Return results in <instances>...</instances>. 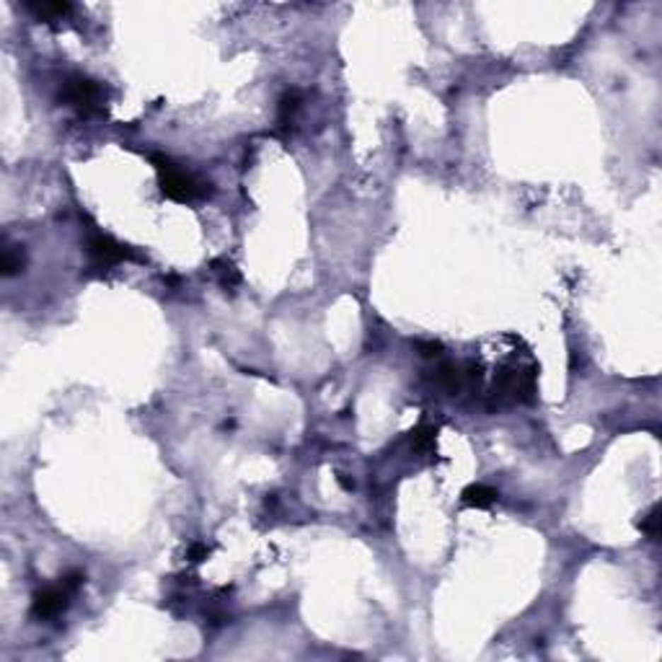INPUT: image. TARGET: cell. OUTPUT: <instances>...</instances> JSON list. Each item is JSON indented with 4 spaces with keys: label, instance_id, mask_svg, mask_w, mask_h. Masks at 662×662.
<instances>
[{
    "label": "cell",
    "instance_id": "5",
    "mask_svg": "<svg viewBox=\"0 0 662 662\" xmlns=\"http://www.w3.org/2000/svg\"><path fill=\"white\" fill-rule=\"evenodd\" d=\"M497 489L487 487V484H468L466 489L460 492V504L463 507H474V510H487L497 502Z\"/></svg>",
    "mask_w": 662,
    "mask_h": 662
},
{
    "label": "cell",
    "instance_id": "1",
    "mask_svg": "<svg viewBox=\"0 0 662 662\" xmlns=\"http://www.w3.org/2000/svg\"><path fill=\"white\" fill-rule=\"evenodd\" d=\"M151 163L158 171V187L168 199L173 202H194V199H204L212 194L210 181L199 179L194 173L179 168V163H173L163 153H153Z\"/></svg>",
    "mask_w": 662,
    "mask_h": 662
},
{
    "label": "cell",
    "instance_id": "8",
    "mask_svg": "<svg viewBox=\"0 0 662 662\" xmlns=\"http://www.w3.org/2000/svg\"><path fill=\"white\" fill-rule=\"evenodd\" d=\"M26 8H29L37 18H45V21L62 18V16H68L70 11H73L70 3H26Z\"/></svg>",
    "mask_w": 662,
    "mask_h": 662
},
{
    "label": "cell",
    "instance_id": "4",
    "mask_svg": "<svg viewBox=\"0 0 662 662\" xmlns=\"http://www.w3.org/2000/svg\"><path fill=\"white\" fill-rule=\"evenodd\" d=\"M70 590L62 585H54V587H45V590H39L37 595H34V600H31V618H39V621H47V618H54L60 616L62 610L68 608L70 603Z\"/></svg>",
    "mask_w": 662,
    "mask_h": 662
},
{
    "label": "cell",
    "instance_id": "14",
    "mask_svg": "<svg viewBox=\"0 0 662 662\" xmlns=\"http://www.w3.org/2000/svg\"><path fill=\"white\" fill-rule=\"evenodd\" d=\"M417 347H419L422 357H437V354H443V344H440V342H417Z\"/></svg>",
    "mask_w": 662,
    "mask_h": 662
},
{
    "label": "cell",
    "instance_id": "3",
    "mask_svg": "<svg viewBox=\"0 0 662 662\" xmlns=\"http://www.w3.org/2000/svg\"><path fill=\"white\" fill-rule=\"evenodd\" d=\"M86 248H88V256H91V262H93L96 269H109V267H114V264L140 262V259H143V256H137L129 246L114 241L112 236L98 233V231L88 236Z\"/></svg>",
    "mask_w": 662,
    "mask_h": 662
},
{
    "label": "cell",
    "instance_id": "13",
    "mask_svg": "<svg viewBox=\"0 0 662 662\" xmlns=\"http://www.w3.org/2000/svg\"><path fill=\"white\" fill-rule=\"evenodd\" d=\"M83 582H86V574L78 572V569H70V572H65V574L60 577V585H62V587H68L70 593H76V590L83 585Z\"/></svg>",
    "mask_w": 662,
    "mask_h": 662
},
{
    "label": "cell",
    "instance_id": "6",
    "mask_svg": "<svg viewBox=\"0 0 662 662\" xmlns=\"http://www.w3.org/2000/svg\"><path fill=\"white\" fill-rule=\"evenodd\" d=\"M298 109H301V91H295V88L285 91V93L279 96V104H277L279 124H282V127H287V124L293 122V117H295V112H298Z\"/></svg>",
    "mask_w": 662,
    "mask_h": 662
},
{
    "label": "cell",
    "instance_id": "11",
    "mask_svg": "<svg viewBox=\"0 0 662 662\" xmlns=\"http://www.w3.org/2000/svg\"><path fill=\"white\" fill-rule=\"evenodd\" d=\"M637 528H639L641 533H647L649 538H657V533H660V518H657V507H649V510L641 515V520H637Z\"/></svg>",
    "mask_w": 662,
    "mask_h": 662
},
{
    "label": "cell",
    "instance_id": "12",
    "mask_svg": "<svg viewBox=\"0 0 662 662\" xmlns=\"http://www.w3.org/2000/svg\"><path fill=\"white\" fill-rule=\"evenodd\" d=\"M210 551H212V549H210V546H207V543L197 541V543H192V546H189L187 559H189V562H192V564H202L204 559L210 557Z\"/></svg>",
    "mask_w": 662,
    "mask_h": 662
},
{
    "label": "cell",
    "instance_id": "2",
    "mask_svg": "<svg viewBox=\"0 0 662 662\" xmlns=\"http://www.w3.org/2000/svg\"><path fill=\"white\" fill-rule=\"evenodd\" d=\"M62 101L81 114H93L104 104V88L88 76H70L62 86Z\"/></svg>",
    "mask_w": 662,
    "mask_h": 662
},
{
    "label": "cell",
    "instance_id": "10",
    "mask_svg": "<svg viewBox=\"0 0 662 662\" xmlns=\"http://www.w3.org/2000/svg\"><path fill=\"white\" fill-rule=\"evenodd\" d=\"M23 262H26V256H23L21 246H6L3 248V274H6V277L18 274V272L23 269Z\"/></svg>",
    "mask_w": 662,
    "mask_h": 662
},
{
    "label": "cell",
    "instance_id": "7",
    "mask_svg": "<svg viewBox=\"0 0 662 662\" xmlns=\"http://www.w3.org/2000/svg\"><path fill=\"white\" fill-rule=\"evenodd\" d=\"M210 267H212V272L218 274L220 285L226 287V290H233L236 285H241V272L236 269L233 262H228V259H215Z\"/></svg>",
    "mask_w": 662,
    "mask_h": 662
},
{
    "label": "cell",
    "instance_id": "9",
    "mask_svg": "<svg viewBox=\"0 0 662 662\" xmlns=\"http://www.w3.org/2000/svg\"><path fill=\"white\" fill-rule=\"evenodd\" d=\"M409 437H412V448L419 453H429L435 451V443H437V429L429 427V424H419V427H414L412 432H409Z\"/></svg>",
    "mask_w": 662,
    "mask_h": 662
},
{
    "label": "cell",
    "instance_id": "15",
    "mask_svg": "<svg viewBox=\"0 0 662 662\" xmlns=\"http://www.w3.org/2000/svg\"><path fill=\"white\" fill-rule=\"evenodd\" d=\"M339 484H342V487H344V489H354V482H349V479H347V476H339Z\"/></svg>",
    "mask_w": 662,
    "mask_h": 662
}]
</instances>
